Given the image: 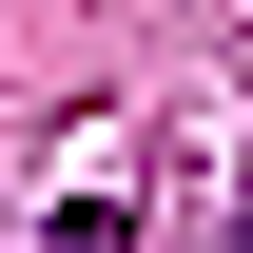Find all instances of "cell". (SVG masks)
<instances>
[{"label": "cell", "instance_id": "obj_1", "mask_svg": "<svg viewBox=\"0 0 253 253\" xmlns=\"http://www.w3.org/2000/svg\"><path fill=\"white\" fill-rule=\"evenodd\" d=\"M39 253H136V234H117V214H97V195H78V214H59V234H39Z\"/></svg>", "mask_w": 253, "mask_h": 253}, {"label": "cell", "instance_id": "obj_2", "mask_svg": "<svg viewBox=\"0 0 253 253\" xmlns=\"http://www.w3.org/2000/svg\"><path fill=\"white\" fill-rule=\"evenodd\" d=\"M214 253H253V195H234V234H214Z\"/></svg>", "mask_w": 253, "mask_h": 253}]
</instances>
